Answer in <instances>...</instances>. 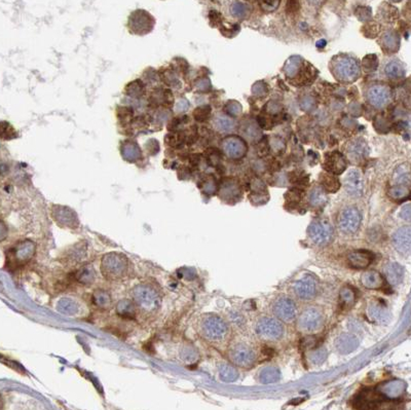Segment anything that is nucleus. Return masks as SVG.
<instances>
[{
	"label": "nucleus",
	"instance_id": "aec40b11",
	"mask_svg": "<svg viewBox=\"0 0 411 410\" xmlns=\"http://www.w3.org/2000/svg\"><path fill=\"white\" fill-rule=\"evenodd\" d=\"M323 167L328 173H331L333 175H340L346 169V160L344 156L339 151L330 152L326 154Z\"/></svg>",
	"mask_w": 411,
	"mask_h": 410
},
{
	"label": "nucleus",
	"instance_id": "9b49d317",
	"mask_svg": "<svg viewBox=\"0 0 411 410\" xmlns=\"http://www.w3.org/2000/svg\"><path fill=\"white\" fill-rule=\"evenodd\" d=\"M361 222L362 215L356 207H347L341 213L339 224L344 233H355L359 229Z\"/></svg>",
	"mask_w": 411,
	"mask_h": 410
},
{
	"label": "nucleus",
	"instance_id": "dca6fc26",
	"mask_svg": "<svg viewBox=\"0 0 411 410\" xmlns=\"http://www.w3.org/2000/svg\"><path fill=\"white\" fill-rule=\"evenodd\" d=\"M293 289H294L295 294L298 298L303 300H311L317 294L318 283L314 276L304 275L294 284Z\"/></svg>",
	"mask_w": 411,
	"mask_h": 410
},
{
	"label": "nucleus",
	"instance_id": "ea45409f",
	"mask_svg": "<svg viewBox=\"0 0 411 410\" xmlns=\"http://www.w3.org/2000/svg\"><path fill=\"white\" fill-rule=\"evenodd\" d=\"M321 183H322V187L324 188L326 192H329V193H336L341 187L340 180L337 179L333 174L328 173V172L327 174L321 176Z\"/></svg>",
	"mask_w": 411,
	"mask_h": 410
},
{
	"label": "nucleus",
	"instance_id": "f257e3e1",
	"mask_svg": "<svg viewBox=\"0 0 411 410\" xmlns=\"http://www.w3.org/2000/svg\"><path fill=\"white\" fill-rule=\"evenodd\" d=\"M101 273L108 281H123L131 273V262L123 253L105 254L101 259Z\"/></svg>",
	"mask_w": 411,
	"mask_h": 410
},
{
	"label": "nucleus",
	"instance_id": "864d4df0",
	"mask_svg": "<svg viewBox=\"0 0 411 410\" xmlns=\"http://www.w3.org/2000/svg\"><path fill=\"white\" fill-rule=\"evenodd\" d=\"M145 149L150 155H155L159 151V143L155 139H150L145 144Z\"/></svg>",
	"mask_w": 411,
	"mask_h": 410
},
{
	"label": "nucleus",
	"instance_id": "8fccbe9b",
	"mask_svg": "<svg viewBox=\"0 0 411 410\" xmlns=\"http://www.w3.org/2000/svg\"><path fill=\"white\" fill-rule=\"evenodd\" d=\"M70 304V299H62L60 302L58 304V309L60 310L63 314H67V315H72L73 313L75 314L76 312V305L75 302H73Z\"/></svg>",
	"mask_w": 411,
	"mask_h": 410
},
{
	"label": "nucleus",
	"instance_id": "603ef678",
	"mask_svg": "<svg viewBox=\"0 0 411 410\" xmlns=\"http://www.w3.org/2000/svg\"><path fill=\"white\" fill-rule=\"evenodd\" d=\"M280 1L281 0H259V4L263 10L274 11L280 5Z\"/></svg>",
	"mask_w": 411,
	"mask_h": 410
},
{
	"label": "nucleus",
	"instance_id": "4c0bfd02",
	"mask_svg": "<svg viewBox=\"0 0 411 410\" xmlns=\"http://www.w3.org/2000/svg\"><path fill=\"white\" fill-rule=\"evenodd\" d=\"M308 201L313 207L319 208L324 206L327 202V196L325 193V189L323 187H315L308 196Z\"/></svg>",
	"mask_w": 411,
	"mask_h": 410
},
{
	"label": "nucleus",
	"instance_id": "f8f14e48",
	"mask_svg": "<svg viewBox=\"0 0 411 410\" xmlns=\"http://www.w3.org/2000/svg\"><path fill=\"white\" fill-rule=\"evenodd\" d=\"M367 100L375 108L386 107L392 100V92L387 85L375 84L369 87L366 94Z\"/></svg>",
	"mask_w": 411,
	"mask_h": 410
},
{
	"label": "nucleus",
	"instance_id": "c03bdc74",
	"mask_svg": "<svg viewBox=\"0 0 411 410\" xmlns=\"http://www.w3.org/2000/svg\"><path fill=\"white\" fill-rule=\"evenodd\" d=\"M409 194H410L409 189L405 185H397V184L393 186L389 192L390 197L396 201H401V200L406 199L409 196Z\"/></svg>",
	"mask_w": 411,
	"mask_h": 410
},
{
	"label": "nucleus",
	"instance_id": "473e14b6",
	"mask_svg": "<svg viewBox=\"0 0 411 410\" xmlns=\"http://www.w3.org/2000/svg\"><path fill=\"white\" fill-rule=\"evenodd\" d=\"M385 74L390 79H400L405 75V68L400 61L392 60L385 67Z\"/></svg>",
	"mask_w": 411,
	"mask_h": 410
},
{
	"label": "nucleus",
	"instance_id": "6ab92c4d",
	"mask_svg": "<svg viewBox=\"0 0 411 410\" xmlns=\"http://www.w3.org/2000/svg\"><path fill=\"white\" fill-rule=\"evenodd\" d=\"M344 188L346 193L354 197L359 198L363 194V179L362 174L358 169H350L347 171L344 177Z\"/></svg>",
	"mask_w": 411,
	"mask_h": 410
},
{
	"label": "nucleus",
	"instance_id": "5701e85b",
	"mask_svg": "<svg viewBox=\"0 0 411 410\" xmlns=\"http://www.w3.org/2000/svg\"><path fill=\"white\" fill-rule=\"evenodd\" d=\"M372 260H373V254L367 250L354 251V252H351L347 257L349 267L356 270H364L367 267H369Z\"/></svg>",
	"mask_w": 411,
	"mask_h": 410
},
{
	"label": "nucleus",
	"instance_id": "423d86ee",
	"mask_svg": "<svg viewBox=\"0 0 411 410\" xmlns=\"http://www.w3.org/2000/svg\"><path fill=\"white\" fill-rule=\"evenodd\" d=\"M155 20L151 14L144 9H137L129 17L128 27L131 33L136 35H146L154 28Z\"/></svg>",
	"mask_w": 411,
	"mask_h": 410
},
{
	"label": "nucleus",
	"instance_id": "37998d69",
	"mask_svg": "<svg viewBox=\"0 0 411 410\" xmlns=\"http://www.w3.org/2000/svg\"><path fill=\"white\" fill-rule=\"evenodd\" d=\"M160 78L163 79V81L168 86H171V87H177L178 89L181 84L177 73H176L175 70H172V69H166L165 71L160 72Z\"/></svg>",
	"mask_w": 411,
	"mask_h": 410
},
{
	"label": "nucleus",
	"instance_id": "0eeeda50",
	"mask_svg": "<svg viewBox=\"0 0 411 410\" xmlns=\"http://www.w3.org/2000/svg\"><path fill=\"white\" fill-rule=\"evenodd\" d=\"M255 330L261 340L268 342L278 341L284 334L283 324L277 319L271 317L260 319L257 322Z\"/></svg>",
	"mask_w": 411,
	"mask_h": 410
},
{
	"label": "nucleus",
	"instance_id": "ddd939ff",
	"mask_svg": "<svg viewBox=\"0 0 411 410\" xmlns=\"http://www.w3.org/2000/svg\"><path fill=\"white\" fill-rule=\"evenodd\" d=\"M230 359L240 367L248 368L254 364L256 356L254 350L250 346L244 343H239L231 348Z\"/></svg>",
	"mask_w": 411,
	"mask_h": 410
},
{
	"label": "nucleus",
	"instance_id": "39448f33",
	"mask_svg": "<svg viewBox=\"0 0 411 410\" xmlns=\"http://www.w3.org/2000/svg\"><path fill=\"white\" fill-rule=\"evenodd\" d=\"M200 331L206 340L217 342L226 338L228 327L221 318L215 315H207L201 320Z\"/></svg>",
	"mask_w": 411,
	"mask_h": 410
},
{
	"label": "nucleus",
	"instance_id": "49530a36",
	"mask_svg": "<svg viewBox=\"0 0 411 410\" xmlns=\"http://www.w3.org/2000/svg\"><path fill=\"white\" fill-rule=\"evenodd\" d=\"M211 116V107L209 105H205V106H201L198 107L195 111H194V117L195 120L199 123H204V122H207Z\"/></svg>",
	"mask_w": 411,
	"mask_h": 410
},
{
	"label": "nucleus",
	"instance_id": "c756f323",
	"mask_svg": "<svg viewBox=\"0 0 411 410\" xmlns=\"http://www.w3.org/2000/svg\"><path fill=\"white\" fill-rule=\"evenodd\" d=\"M361 282L365 288L370 290H377L383 288L385 284L383 275L375 271L364 273L361 276Z\"/></svg>",
	"mask_w": 411,
	"mask_h": 410
},
{
	"label": "nucleus",
	"instance_id": "de8ad7c7",
	"mask_svg": "<svg viewBox=\"0 0 411 410\" xmlns=\"http://www.w3.org/2000/svg\"><path fill=\"white\" fill-rule=\"evenodd\" d=\"M117 116H119L120 123L125 126L133 120V109L130 107H119L117 108Z\"/></svg>",
	"mask_w": 411,
	"mask_h": 410
},
{
	"label": "nucleus",
	"instance_id": "393cba45",
	"mask_svg": "<svg viewBox=\"0 0 411 410\" xmlns=\"http://www.w3.org/2000/svg\"><path fill=\"white\" fill-rule=\"evenodd\" d=\"M121 153L128 163H136L142 157V150L137 142L126 140L121 145Z\"/></svg>",
	"mask_w": 411,
	"mask_h": 410
},
{
	"label": "nucleus",
	"instance_id": "72a5a7b5",
	"mask_svg": "<svg viewBox=\"0 0 411 410\" xmlns=\"http://www.w3.org/2000/svg\"><path fill=\"white\" fill-rule=\"evenodd\" d=\"M146 86L141 79H136L134 81H131L126 85L125 94L128 97L133 99H140L145 95Z\"/></svg>",
	"mask_w": 411,
	"mask_h": 410
},
{
	"label": "nucleus",
	"instance_id": "5fc2aeb1",
	"mask_svg": "<svg viewBox=\"0 0 411 410\" xmlns=\"http://www.w3.org/2000/svg\"><path fill=\"white\" fill-rule=\"evenodd\" d=\"M300 8V1L299 0H287L286 10L288 13H296Z\"/></svg>",
	"mask_w": 411,
	"mask_h": 410
},
{
	"label": "nucleus",
	"instance_id": "a18cd8bd",
	"mask_svg": "<svg viewBox=\"0 0 411 410\" xmlns=\"http://www.w3.org/2000/svg\"><path fill=\"white\" fill-rule=\"evenodd\" d=\"M220 376L225 382H234L239 376V373L236 368H233L230 365H222L220 367Z\"/></svg>",
	"mask_w": 411,
	"mask_h": 410
},
{
	"label": "nucleus",
	"instance_id": "13d9d810",
	"mask_svg": "<svg viewBox=\"0 0 411 410\" xmlns=\"http://www.w3.org/2000/svg\"><path fill=\"white\" fill-rule=\"evenodd\" d=\"M226 110L228 111V113L233 114V115H236V114H238V113L240 112L241 107H240V105L237 103V102H228V103H227V107H226Z\"/></svg>",
	"mask_w": 411,
	"mask_h": 410
},
{
	"label": "nucleus",
	"instance_id": "7c9ffc66",
	"mask_svg": "<svg viewBox=\"0 0 411 410\" xmlns=\"http://www.w3.org/2000/svg\"><path fill=\"white\" fill-rule=\"evenodd\" d=\"M137 309L138 307L134 300L132 301L129 299L121 300L116 305L117 315L125 319H134L137 314Z\"/></svg>",
	"mask_w": 411,
	"mask_h": 410
},
{
	"label": "nucleus",
	"instance_id": "c85d7f7f",
	"mask_svg": "<svg viewBox=\"0 0 411 410\" xmlns=\"http://www.w3.org/2000/svg\"><path fill=\"white\" fill-rule=\"evenodd\" d=\"M172 100L173 95L170 90H165L158 87V89L154 90L149 97V103L153 107H159V106H167L172 105Z\"/></svg>",
	"mask_w": 411,
	"mask_h": 410
},
{
	"label": "nucleus",
	"instance_id": "c9c22d12",
	"mask_svg": "<svg viewBox=\"0 0 411 410\" xmlns=\"http://www.w3.org/2000/svg\"><path fill=\"white\" fill-rule=\"evenodd\" d=\"M94 303L102 310H109L112 305V299L109 293L103 289L96 290L93 294Z\"/></svg>",
	"mask_w": 411,
	"mask_h": 410
},
{
	"label": "nucleus",
	"instance_id": "e433bc0d",
	"mask_svg": "<svg viewBox=\"0 0 411 410\" xmlns=\"http://www.w3.org/2000/svg\"><path fill=\"white\" fill-rule=\"evenodd\" d=\"M75 277L83 285H91L96 279V272L92 266H84L76 273Z\"/></svg>",
	"mask_w": 411,
	"mask_h": 410
},
{
	"label": "nucleus",
	"instance_id": "bb28decb",
	"mask_svg": "<svg viewBox=\"0 0 411 410\" xmlns=\"http://www.w3.org/2000/svg\"><path fill=\"white\" fill-rule=\"evenodd\" d=\"M347 155L353 160H362L369 153L368 146L362 139L351 141L346 147Z\"/></svg>",
	"mask_w": 411,
	"mask_h": 410
},
{
	"label": "nucleus",
	"instance_id": "a211bd4d",
	"mask_svg": "<svg viewBox=\"0 0 411 410\" xmlns=\"http://www.w3.org/2000/svg\"><path fill=\"white\" fill-rule=\"evenodd\" d=\"M392 242L394 248L403 255H411V226H403L396 231Z\"/></svg>",
	"mask_w": 411,
	"mask_h": 410
},
{
	"label": "nucleus",
	"instance_id": "cd10ccee",
	"mask_svg": "<svg viewBox=\"0 0 411 410\" xmlns=\"http://www.w3.org/2000/svg\"><path fill=\"white\" fill-rule=\"evenodd\" d=\"M385 274L387 277V281L391 285H398L402 282L404 277V269L400 265L396 262H390L385 267Z\"/></svg>",
	"mask_w": 411,
	"mask_h": 410
},
{
	"label": "nucleus",
	"instance_id": "b1692460",
	"mask_svg": "<svg viewBox=\"0 0 411 410\" xmlns=\"http://www.w3.org/2000/svg\"><path fill=\"white\" fill-rule=\"evenodd\" d=\"M367 313H368L369 318L378 324H388L391 320V314L388 307L378 301L371 302Z\"/></svg>",
	"mask_w": 411,
	"mask_h": 410
},
{
	"label": "nucleus",
	"instance_id": "052dcab7",
	"mask_svg": "<svg viewBox=\"0 0 411 410\" xmlns=\"http://www.w3.org/2000/svg\"><path fill=\"white\" fill-rule=\"evenodd\" d=\"M207 83H210L209 82V80H206V79H202V80H200L198 83H197V87H198V90H200V91H206L207 89H206V86H207Z\"/></svg>",
	"mask_w": 411,
	"mask_h": 410
},
{
	"label": "nucleus",
	"instance_id": "f03ea898",
	"mask_svg": "<svg viewBox=\"0 0 411 410\" xmlns=\"http://www.w3.org/2000/svg\"><path fill=\"white\" fill-rule=\"evenodd\" d=\"M132 296L138 310L145 314H153L160 306L161 296L151 285L140 284L132 291Z\"/></svg>",
	"mask_w": 411,
	"mask_h": 410
},
{
	"label": "nucleus",
	"instance_id": "f704fd0d",
	"mask_svg": "<svg viewBox=\"0 0 411 410\" xmlns=\"http://www.w3.org/2000/svg\"><path fill=\"white\" fill-rule=\"evenodd\" d=\"M281 378V372L274 366L264 367L259 373V380L262 384H274Z\"/></svg>",
	"mask_w": 411,
	"mask_h": 410
},
{
	"label": "nucleus",
	"instance_id": "3c124183",
	"mask_svg": "<svg viewBox=\"0 0 411 410\" xmlns=\"http://www.w3.org/2000/svg\"><path fill=\"white\" fill-rule=\"evenodd\" d=\"M230 11H231V14H232L233 17H236V18H244L246 16V14H247L248 8H247L246 4L237 1V2H234L231 5Z\"/></svg>",
	"mask_w": 411,
	"mask_h": 410
},
{
	"label": "nucleus",
	"instance_id": "7ed1b4c3",
	"mask_svg": "<svg viewBox=\"0 0 411 410\" xmlns=\"http://www.w3.org/2000/svg\"><path fill=\"white\" fill-rule=\"evenodd\" d=\"M284 70L287 78L298 85L312 82L316 71L310 63L305 62L299 57H292L289 59Z\"/></svg>",
	"mask_w": 411,
	"mask_h": 410
},
{
	"label": "nucleus",
	"instance_id": "6e6d98bb",
	"mask_svg": "<svg viewBox=\"0 0 411 410\" xmlns=\"http://www.w3.org/2000/svg\"><path fill=\"white\" fill-rule=\"evenodd\" d=\"M400 217L405 221H411V203L405 204L401 208Z\"/></svg>",
	"mask_w": 411,
	"mask_h": 410
},
{
	"label": "nucleus",
	"instance_id": "f3484780",
	"mask_svg": "<svg viewBox=\"0 0 411 410\" xmlns=\"http://www.w3.org/2000/svg\"><path fill=\"white\" fill-rule=\"evenodd\" d=\"M386 400L379 391L365 390L355 399V406L359 409H374Z\"/></svg>",
	"mask_w": 411,
	"mask_h": 410
},
{
	"label": "nucleus",
	"instance_id": "412c9836",
	"mask_svg": "<svg viewBox=\"0 0 411 410\" xmlns=\"http://www.w3.org/2000/svg\"><path fill=\"white\" fill-rule=\"evenodd\" d=\"M406 390V384L401 379H393L379 387V392L386 399L395 400L400 398Z\"/></svg>",
	"mask_w": 411,
	"mask_h": 410
},
{
	"label": "nucleus",
	"instance_id": "4d7b16f0",
	"mask_svg": "<svg viewBox=\"0 0 411 410\" xmlns=\"http://www.w3.org/2000/svg\"><path fill=\"white\" fill-rule=\"evenodd\" d=\"M189 106H190L189 102L183 98V99L178 100L177 103H176L175 108H176V111H178V112H185L189 108Z\"/></svg>",
	"mask_w": 411,
	"mask_h": 410
},
{
	"label": "nucleus",
	"instance_id": "6e6552de",
	"mask_svg": "<svg viewBox=\"0 0 411 410\" xmlns=\"http://www.w3.org/2000/svg\"><path fill=\"white\" fill-rule=\"evenodd\" d=\"M307 234L316 245L325 246L333 238V227L326 219H317L308 226Z\"/></svg>",
	"mask_w": 411,
	"mask_h": 410
},
{
	"label": "nucleus",
	"instance_id": "1a4fd4ad",
	"mask_svg": "<svg viewBox=\"0 0 411 410\" xmlns=\"http://www.w3.org/2000/svg\"><path fill=\"white\" fill-rule=\"evenodd\" d=\"M324 324V317L317 307H308L304 310L299 318L297 326L304 333H316Z\"/></svg>",
	"mask_w": 411,
	"mask_h": 410
},
{
	"label": "nucleus",
	"instance_id": "a878e982",
	"mask_svg": "<svg viewBox=\"0 0 411 410\" xmlns=\"http://www.w3.org/2000/svg\"><path fill=\"white\" fill-rule=\"evenodd\" d=\"M358 340L356 336L349 333H342L335 341V347L341 354H349L358 347Z\"/></svg>",
	"mask_w": 411,
	"mask_h": 410
},
{
	"label": "nucleus",
	"instance_id": "4be33fe9",
	"mask_svg": "<svg viewBox=\"0 0 411 410\" xmlns=\"http://www.w3.org/2000/svg\"><path fill=\"white\" fill-rule=\"evenodd\" d=\"M35 251V245L31 241H25L19 243L16 247H13L10 252L13 256V260L19 263H25L30 259Z\"/></svg>",
	"mask_w": 411,
	"mask_h": 410
},
{
	"label": "nucleus",
	"instance_id": "79ce46f5",
	"mask_svg": "<svg viewBox=\"0 0 411 410\" xmlns=\"http://www.w3.org/2000/svg\"><path fill=\"white\" fill-rule=\"evenodd\" d=\"M214 127L219 132L227 133V132L233 130V128L236 127V123L229 116L218 115L214 120Z\"/></svg>",
	"mask_w": 411,
	"mask_h": 410
},
{
	"label": "nucleus",
	"instance_id": "680f3d73",
	"mask_svg": "<svg viewBox=\"0 0 411 410\" xmlns=\"http://www.w3.org/2000/svg\"><path fill=\"white\" fill-rule=\"evenodd\" d=\"M307 1L313 6H321L325 3L326 0H307Z\"/></svg>",
	"mask_w": 411,
	"mask_h": 410
},
{
	"label": "nucleus",
	"instance_id": "2eb2a0df",
	"mask_svg": "<svg viewBox=\"0 0 411 410\" xmlns=\"http://www.w3.org/2000/svg\"><path fill=\"white\" fill-rule=\"evenodd\" d=\"M52 217L58 225L68 228H75L78 225L76 213L68 207L54 205L52 208Z\"/></svg>",
	"mask_w": 411,
	"mask_h": 410
},
{
	"label": "nucleus",
	"instance_id": "4468645a",
	"mask_svg": "<svg viewBox=\"0 0 411 410\" xmlns=\"http://www.w3.org/2000/svg\"><path fill=\"white\" fill-rule=\"evenodd\" d=\"M222 150L225 155L231 159H239L246 155L248 147L247 144L241 137L227 136L222 142Z\"/></svg>",
	"mask_w": 411,
	"mask_h": 410
},
{
	"label": "nucleus",
	"instance_id": "bf43d9fd",
	"mask_svg": "<svg viewBox=\"0 0 411 410\" xmlns=\"http://www.w3.org/2000/svg\"><path fill=\"white\" fill-rule=\"evenodd\" d=\"M204 189H205V192H207V193H213L214 190L216 189V185H215V182H214V180L213 179H207L206 180L205 182H204Z\"/></svg>",
	"mask_w": 411,
	"mask_h": 410
},
{
	"label": "nucleus",
	"instance_id": "20e7f679",
	"mask_svg": "<svg viewBox=\"0 0 411 410\" xmlns=\"http://www.w3.org/2000/svg\"><path fill=\"white\" fill-rule=\"evenodd\" d=\"M331 69L334 76L343 82H353L361 74V68L357 59L345 55L334 58Z\"/></svg>",
	"mask_w": 411,
	"mask_h": 410
},
{
	"label": "nucleus",
	"instance_id": "2f4dec72",
	"mask_svg": "<svg viewBox=\"0 0 411 410\" xmlns=\"http://www.w3.org/2000/svg\"><path fill=\"white\" fill-rule=\"evenodd\" d=\"M220 195H221L222 199L225 200H233L239 198L241 195V189L238 182L232 179L225 180L221 186V189H220Z\"/></svg>",
	"mask_w": 411,
	"mask_h": 410
},
{
	"label": "nucleus",
	"instance_id": "a19ab883",
	"mask_svg": "<svg viewBox=\"0 0 411 410\" xmlns=\"http://www.w3.org/2000/svg\"><path fill=\"white\" fill-rule=\"evenodd\" d=\"M341 306L344 310H348L356 301V293L350 287H344L340 292Z\"/></svg>",
	"mask_w": 411,
	"mask_h": 410
},
{
	"label": "nucleus",
	"instance_id": "09e8293b",
	"mask_svg": "<svg viewBox=\"0 0 411 410\" xmlns=\"http://www.w3.org/2000/svg\"><path fill=\"white\" fill-rule=\"evenodd\" d=\"M327 358V350L325 347H319L314 349L310 354V360L315 364L323 363Z\"/></svg>",
	"mask_w": 411,
	"mask_h": 410
},
{
	"label": "nucleus",
	"instance_id": "9d476101",
	"mask_svg": "<svg viewBox=\"0 0 411 410\" xmlns=\"http://www.w3.org/2000/svg\"><path fill=\"white\" fill-rule=\"evenodd\" d=\"M273 312L278 320L289 323V322L295 320L297 316V307L295 302L291 298L282 296L274 301L273 305Z\"/></svg>",
	"mask_w": 411,
	"mask_h": 410
},
{
	"label": "nucleus",
	"instance_id": "58836bf2",
	"mask_svg": "<svg viewBox=\"0 0 411 410\" xmlns=\"http://www.w3.org/2000/svg\"><path fill=\"white\" fill-rule=\"evenodd\" d=\"M394 181L397 185H407L411 182V170L408 166L402 165L396 169L394 173Z\"/></svg>",
	"mask_w": 411,
	"mask_h": 410
}]
</instances>
